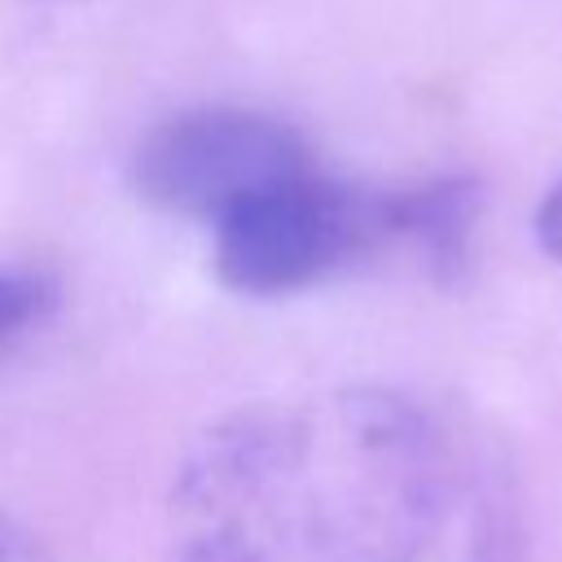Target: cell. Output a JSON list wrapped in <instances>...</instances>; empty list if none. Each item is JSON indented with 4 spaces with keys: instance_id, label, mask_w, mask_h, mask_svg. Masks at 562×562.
Here are the masks:
<instances>
[{
    "instance_id": "1",
    "label": "cell",
    "mask_w": 562,
    "mask_h": 562,
    "mask_svg": "<svg viewBox=\"0 0 562 562\" xmlns=\"http://www.w3.org/2000/svg\"><path fill=\"white\" fill-rule=\"evenodd\" d=\"M171 562H518L496 443L395 386L263 400L206 426L167 501Z\"/></svg>"
},
{
    "instance_id": "2",
    "label": "cell",
    "mask_w": 562,
    "mask_h": 562,
    "mask_svg": "<svg viewBox=\"0 0 562 562\" xmlns=\"http://www.w3.org/2000/svg\"><path fill=\"white\" fill-rule=\"evenodd\" d=\"M382 241H395L391 193H364L321 171V162L268 184L211 224L220 281L255 299L307 290Z\"/></svg>"
},
{
    "instance_id": "3",
    "label": "cell",
    "mask_w": 562,
    "mask_h": 562,
    "mask_svg": "<svg viewBox=\"0 0 562 562\" xmlns=\"http://www.w3.org/2000/svg\"><path fill=\"white\" fill-rule=\"evenodd\" d=\"M312 162L307 140L285 119L246 105H198L145 132L132 154V184L149 206L211 228Z\"/></svg>"
},
{
    "instance_id": "4",
    "label": "cell",
    "mask_w": 562,
    "mask_h": 562,
    "mask_svg": "<svg viewBox=\"0 0 562 562\" xmlns=\"http://www.w3.org/2000/svg\"><path fill=\"white\" fill-rule=\"evenodd\" d=\"M57 303V281L40 268H0V351L26 338Z\"/></svg>"
},
{
    "instance_id": "5",
    "label": "cell",
    "mask_w": 562,
    "mask_h": 562,
    "mask_svg": "<svg viewBox=\"0 0 562 562\" xmlns=\"http://www.w3.org/2000/svg\"><path fill=\"white\" fill-rule=\"evenodd\" d=\"M0 562H48L44 544L26 531V522H18L4 509H0Z\"/></svg>"
},
{
    "instance_id": "6",
    "label": "cell",
    "mask_w": 562,
    "mask_h": 562,
    "mask_svg": "<svg viewBox=\"0 0 562 562\" xmlns=\"http://www.w3.org/2000/svg\"><path fill=\"white\" fill-rule=\"evenodd\" d=\"M536 233H540V246H544L553 259H562V180L544 193V202H540V211H536Z\"/></svg>"
}]
</instances>
